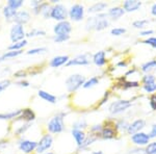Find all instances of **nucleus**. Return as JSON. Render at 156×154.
Wrapping results in <instances>:
<instances>
[{
    "instance_id": "obj_1",
    "label": "nucleus",
    "mask_w": 156,
    "mask_h": 154,
    "mask_svg": "<svg viewBox=\"0 0 156 154\" xmlns=\"http://www.w3.org/2000/svg\"><path fill=\"white\" fill-rule=\"evenodd\" d=\"M109 25V21L107 20V16L105 14H98L94 17L87 19L85 28L87 30H100L105 29Z\"/></svg>"
},
{
    "instance_id": "obj_2",
    "label": "nucleus",
    "mask_w": 156,
    "mask_h": 154,
    "mask_svg": "<svg viewBox=\"0 0 156 154\" xmlns=\"http://www.w3.org/2000/svg\"><path fill=\"white\" fill-rule=\"evenodd\" d=\"M65 113H57L50 119L47 124V129L50 133H62L65 130Z\"/></svg>"
},
{
    "instance_id": "obj_3",
    "label": "nucleus",
    "mask_w": 156,
    "mask_h": 154,
    "mask_svg": "<svg viewBox=\"0 0 156 154\" xmlns=\"http://www.w3.org/2000/svg\"><path fill=\"white\" fill-rule=\"evenodd\" d=\"M119 134V130L115 127V122L112 120H107L102 125V130L100 133V138L103 140H112L117 138Z\"/></svg>"
},
{
    "instance_id": "obj_4",
    "label": "nucleus",
    "mask_w": 156,
    "mask_h": 154,
    "mask_svg": "<svg viewBox=\"0 0 156 154\" xmlns=\"http://www.w3.org/2000/svg\"><path fill=\"white\" fill-rule=\"evenodd\" d=\"M87 81L85 77L81 74H73L70 75L66 79V87L68 92L74 93L79 89V88L83 87L84 82Z\"/></svg>"
},
{
    "instance_id": "obj_5",
    "label": "nucleus",
    "mask_w": 156,
    "mask_h": 154,
    "mask_svg": "<svg viewBox=\"0 0 156 154\" xmlns=\"http://www.w3.org/2000/svg\"><path fill=\"white\" fill-rule=\"evenodd\" d=\"M68 16H69V12L65 5L57 3L51 6V9H50V18L51 19L56 20L58 22L67 21Z\"/></svg>"
},
{
    "instance_id": "obj_6",
    "label": "nucleus",
    "mask_w": 156,
    "mask_h": 154,
    "mask_svg": "<svg viewBox=\"0 0 156 154\" xmlns=\"http://www.w3.org/2000/svg\"><path fill=\"white\" fill-rule=\"evenodd\" d=\"M132 105V100H117L112 102L108 107V112L112 115H119V113H124Z\"/></svg>"
},
{
    "instance_id": "obj_7",
    "label": "nucleus",
    "mask_w": 156,
    "mask_h": 154,
    "mask_svg": "<svg viewBox=\"0 0 156 154\" xmlns=\"http://www.w3.org/2000/svg\"><path fill=\"white\" fill-rule=\"evenodd\" d=\"M52 145H53V138H52V135L49 134V133H45V134H43L41 140L37 142L36 152L37 154L46 153V151L49 150L52 147Z\"/></svg>"
},
{
    "instance_id": "obj_8",
    "label": "nucleus",
    "mask_w": 156,
    "mask_h": 154,
    "mask_svg": "<svg viewBox=\"0 0 156 154\" xmlns=\"http://www.w3.org/2000/svg\"><path fill=\"white\" fill-rule=\"evenodd\" d=\"M25 37H26V34H25L23 25H19V24L12 25L11 31H9V38H11L12 43L22 41V40H24Z\"/></svg>"
},
{
    "instance_id": "obj_9",
    "label": "nucleus",
    "mask_w": 156,
    "mask_h": 154,
    "mask_svg": "<svg viewBox=\"0 0 156 154\" xmlns=\"http://www.w3.org/2000/svg\"><path fill=\"white\" fill-rule=\"evenodd\" d=\"M69 17L72 21L79 22L84 18V7L82 4L76 3L71 6L69 11Z\"/></svg>"
},
{
    "instance_id": "obj_10",
    "label": "nucleus",
    "mask_w": 156,
    "mask_h": 154,
    "mask_svg": "<svg viewBox=\"0 0 156 154\" xmlns=\"http://www.w3.org/2000/svg\"><path fill=\"white\" fill-rule=\"evenodd\" d=\"M72 30V25L69 21H62L54 25L53 31L55 36H65V34H70Z\"/></svg>"
},
{
    "instance_id": "obj_11",
    "label": "nucleus",
    "mask_w": 156,
    "mask_h": 154,
    "mask_svg": "<svg viewBox=\"0 0 156 154\" xmlns=\"http://www.w3.org/2000/svg\"><path fill=\"white\" fill-rule=\"evenodd\" d=\"M19 150L22 151L24 154H32L37 150V142L29 140H23L19 143Z\"/></svg>"
},
{
    "instance_id": "obj_12",
    "label": "nucleus",
    "mask_w": 156,
    "mask_h": 154,
    "mask_svg": "<svg viewBox=\"0 0 156 154\" xmlns=\"http://www.w3.org/2000/svg\"><path fill=\"white\" fill-rule=\"evenodd\" d=\"M146 126V121L144 119H137V120L133 121L131 124H129V127L127 129V133L130 135H133L137 132H140L142 129H144Z\"/></svg>"
},
{
    "instance_id": "obj_13",
    "label": "nucleus",
    "mask_w": 156,
    "mask_h": 154,
    "mask_svg": "<svg viewBox=\"0 0 156 154\" xmlns=\"http://www.w3.org/2000/svg\"><path fill=\"white\" fill-rule=\"evenodd\" d=\"M131 141L136 146H147L148 143L150 142V136L147 133L140 131V132L131 135Z\"/></svg>"
},
{
    "instance_id": "obj_14",
    "label": "nucleus",
    "mask_w": 156,
    "mask_h": 154,
    "mask_svg": "<svg viewBox=\"0 0 156 154\" xmlns=\"http://www.w3.org/2000/svg\"><path fill=\"white\" fill-rule=\"evenodd\" d=\"M31 19L29 12L27 11H19L17 12L15 18L12 19V21L15 22V24H19V25H24L26 23H28Z\"/></svg>"
},
{
    "instance_id": "obj_15",
    "label": "nucleus",
    "mask_w": 156,
    "mask_h": 154,
    "mask_svg": "<svg viewBox=\"0 0 156 154\" xmlns=\"http://www.w3.org/2000/svg\"><path fill=\"white\" fill-rule=\"evenodd\" d=\"M18 120L25 121L26 123H31L32 121L36 120V113H34V112L31 108H24V109H22L21 115L17 119H15V121Z\"/></svg>"
},
{
    "instance_id": "obj_16",
    "label": "nucleus",
    "mask_w": 156,
    "mask_h": 154,
    "mask_svg": "<svg viewBox=\"0 0 156 154\" xmlns=\"http://www.w3.org/2000/svg\"><path fill=\"white\" fill-rule=\"evenodd\" d=\"M90 64V59L85 54L78 55V56L74 57L73 59H70L67 63V67H71V66H87Z\"/></svg>"
},
{
    "instance_id": "obj_17",
    "label": "nucleus",
    "mask_w": 156,
    "mask_h": 154,
    "mask_svg": "<svg viewBox=\"0 0 156 154\" xmlns=\"http://www.w3.org/2000/svg\"><path fill=\"white\" fill-rule=\"evenodd\" d=\"M140 6H142V2L138 1V0H126L123 3V9H124L125 12L128 13L137 11Z\"/></svg>"
},
{
    "instance_id": "obj_18",
    "label": "nucleus",
    "mask_w": 156,
    "mask_h": 154,
    "mask_svg": "<svg viewBox=\"0 0 156 154\" xmlns=\"http://www.w3.org/2000/svg\"><path fill=\"white\" fill-rule=\"evenodd\" d=\"M69 60L70 59L68 55H58V56H55L50 60L49 65H50V67H52V68H59L64 65H67V63L69 62Z\"/></svg>"
},
{
    "instance_id": "obj_19",
    "label": "nucleus",
    "mask_w": 156,
    "mask_h": 154,
    "mask_svg": "<svg viewBox=\"0 0 156 154\" xmlns=\"http://www.w3.org/2000/svg\"><path fill=\"white\" fill-rule=\"evenodd\" d=\"M72 135L77 144L78 148H80L83 145L85 138H87V134L84 133V131L79 130V129H72Z\"/></svg>"
},
{
    "instance_id": "obj_20",
    "label": "nucleus",
    "mask_w": 156,
    "mask_h": 154,
    "mask_svg": "<svg viewBox=\"0 0 156 154\" xmlns=\"http://www.w3.org/2000/svg\"><path fill=\"white\" fill-rule=\"evenodd\" d=\"M124 14H125V11L123 7L115 6V7H112V9H108L107 16H109L112 20H118V19H120Z\"/></svg>"
},
{
    "instance_id": "obj_21",
    "label": "nucleus",
    "mask_w": 156,
    "mask_h": 154,
    "mask_svg": "<svg viewBox=\"0 0 156 154\" xmlns=\"http://www.w3.org/2000/svg\"><path fill=\"white\" fill-rule=\"evenodd\" d=\"M93 62H94L95 65L97 66H100V67H102V66H104L106 64L107 59H106V54H105V51H98L96 53L94 54V56H93Z\"/></svg>"
},
{
    "instance_id": "obj_22",
    "label": "nucleus",
    "mask_w": 156,
    "mask_h": 154,
    "mask_svg": "<svg viewBox=\"0 0 156 154\" xmlns=\"http://www.w3.org/2000/svg\"><path fill=\"white\" fill-rule=\"evenodd\" d=\"M107 7V3L105 2H97V3L93 4L92 6L89 7L87 9V13L89 14H101V12L104 11L105 9Z\"/></svg>"
},
{
    "instance_id": "obj_23",
    "label": "nucleus",
    "mask_w": 156,
    "mask_h": 154,
    "mask_svg": "<svg viewBox=\"0 0 156 154\" xmlns=\"http://www.w3.org/2000/svg\"><path fill=\"white\" fill-rule=\"evenodd\" d=\"M37 95H39V97L42 98L43 100L47 101V102H49V103H52V104L56 103V101H57V98L55 97L54 95L50 94V93L46 92V91L40 90L39 92H37Z\"/></svg>"
},
{
    "instance_id": "obj_24",
    "label": "nucleus",
    "mask_w": 156,
    "mask_h": 154,
    "mask_svg": "<svg viewBox=\"0 0 156 154\" xmlns=\"http://www.w3.org/2000/svg\"><path fill=\"white\" fill-rule=\"evenodd\" d=\"M22 53H23L22 50H18V51H15V50H9V51L5 52V53H3L1 56H0V63L4 62V60H6V59H15V57L19 56V55H21Z\"/></svg>"
},
{
    "instance_id": "obj_25",
    "label": "nucleus",
    "mask_w": 156,
    "mask_h": 154,
    "mask_svg": "<svg viewBox=\"0 0 156 154\" xmlns=\"http://www.w3.org/2000/svg\"><path fill=\"white\" fill-rule=\"evenodd\" d=\"M140 70H142L143 72L147 73V74L154 71V70H156V59H151L149 62L143 64L142 67H140Z\"/></svg>"
},
{
    "instance_id": "obj_26",
    "label": "nucleus",
    "mask_w": 156,
    "mask_h": 154,
    "mask_svg": "<svg viewBox=\"0 0 156 154\" xmlns=\"http://www.w3.org/2000/svg\"><path fill=\"white\" fill-rule=\"evenodd\" d=\"M21 113H22V109H17V110H14V112L0 113V120H12V119H17L21 115Z\"/></svg>"
},
{
    "instance_id": "obj_27",
    "label": "nucleus",
    "mask_w": 156,
    "mask_h": 154,
    "mask_svg": "<svg viewBox=\"0 0 156 154\" xmlns=\"http://www.w3.org/2000/svg\"><path fill=\"white\" fill-rule=\"evenodd\" d=\"M2 13H3V16L5 17V19L7 20V21H9V20H12L15 18V16H16V14H17V11L6 5V6L3 7V11H2Z\"/></svg>"
},
{
    "instance_id": "obj_28",
    "label": "nucleus",
    "mask_w": 156,
    "mask_h": 154,
    "mask_svg": "<svg viewBox=\"0 0 156 154\" xmlns=\"http://www.w3.org/2000/svg\"><path fill=\"white\" fill-rule=\"evenodd\" d=\"M28 44L27 40H22L20 42H16V43H12V45L9 46V50H15V51H18V50H22L23 48Z\"/></svg>"
},
{
    "instance_id": "obj_29",
    "label": "nucleus",
    "mask_w": 156,
    "mask_h": 154,
    "mask_svg": "<svg viewBox=\"0 0 156 154\" xmlns=\"http://www.w3.org/2000/svg\"><path fill=\"white\" fill-rule=\"evenodd\" d=\"M44 36H46V31L40 28H34L26 34L27 38H36V37H44Z\"/></svg>"
},
{
    "instance_id": "obj_30",
    "label": "nucleus",
    "mask_w": 156,
    "mask_h": 154,
    "mask_svg": "<svg viewBox=\"0 0 156 154\" xmlns=\"http://www.w3.org/2000/svg\"><path fill=\"white\" fill-rule=\"evenodd\" d=\"M123 81L122 83H120L121 88L124 90H128V89H132V88H137L138 85H140V82L138 81H126L125 79H122Z\"/></svg>"
},
{
    "instance_id": "obj_31",
    "label": "nucleus",
    "mask_w": 156,
    "mask_h": 154,
    "mask_svg": "<svg viewBox=\"0 0 156 154\" xmlns=\"http://www.w3.org/2000/svg\"><path fill=\"white\" fill-rule=\"evenodd\" d=\"M98 83H99V78L97 76H93L84 82L83 88L84 89H90V88H93V87H95V85H97Z\"/></svg>"
},
{
    "instance_id": "obj_32",
    "label": "nucleus",
    "mask_w": 156,
    "mask_h": 154,
    "mask_svg": "<svg viewBox=\"0 0 156 154\" xmlns=\"http://www.w3.org/2000/svg\"><path fill=\"white\" fill-rule=\"evenodd\" d=\"M115 127H117V129L119 131L121 130V131H126L127 132V129H128V127H129V123L122 119V120H119L115 122Z\"/></svg>"
},
{
    "instance_id": "obj_33",
    "label": "nucleus",
    "mask_w": 156,
    "mask_h": 154,
    "mask_svg": "<svg viewBox=\"0 0 156 154\" xmlns=\"http://www.w3.org/2000/svg\"><path fill=\"white\" fill-rule=\"evenodd\" d=\"M23 3H24L23 0H9V1H7L6 5L17 11L19 7H21L22 5H23Z\"/></svg>"
},
{
    "instance_id": "obj_34",
    "label": "nucleus",
    "mask_w": 156,
    "mask_h": 154,
    "mask_svg": "<svg viewBox=\"0 0 156 154\" xmlns=\"http://www.w3.org/2000/svg\"><path fill=\"white\" fill-rule=\"evenodd\" d=\"M143 84H148V83H154L156 82V77L152 74H146L142 78Z\"/></svg>"
},
{
    "instance_id": "obj_35",
    "label": "nucleus",
    "mask_w": 156,
    "mask_h": 154,
    "mask_svg": "<svg viewBox=\"0 0 156 154\" xmlns=\"http://www.w3.org/2000/svg\"><path fill=\"white\" fill-rule=\"evenodd\" d=\"M145 153L146 154H156V141L148 144L145 148Z\"/></svg>"
},
{
    "instance_id": "obj_36",
    "label": "nucleus",
    "mask_w": 156,
    "mask_h": 154,
    "mask_svg": "<svg viewBox=\"0 0 156 154\" xmlns=\"http://www.w3.org/2000/svg\"><path fill=\"white\" fill-rule=\"evenodd\" d=\"M47 51L46 47H39V48H34V49H30L26 52L28 55H34V54H41Z\"/></svg>"
},
{
    "instance_id": "obj_37",
    "label": "nucleus",
    "mask_w": 156,
    "mask_h": 154,
    "mask_svg": "<svg viewBox=\"0 0 156 154\" xmlns=\"http://www.w3.org/2000/svg\"><path fill=\"white\" fill-rule=\"evenodd\" d=\"M87 122L84 120H78L77 122H75L73 124V129H79V130H83L84 128H87Z\"/></svg>"
},
{
    "instance_id": "obj_38",
    "label": "nucleus",
    "mask_w": 156,
    "mask_h": 154,
    "mask_svg": "<svg viewBox=\"0 0 156 154\" xmlns=\"http://www.w3.org/2000/svg\"><path fill=\"white\" fill-rule=\"evenodd\" d=\"M30 125H31V123H25V124H23L22 126H20L18 129L15 131V134L18 135V136H19V135H21V134H23L25 131H26V130L30 127Z\"/></svg>"
},
{
    "instance_id": "obj_39",
    "label": "nucleus",
    "mask_w": 156,
    "mask_h": 154,
    "mask_svg": "<svg viewBox=\"0 0 156 154\" xmlns=\"http://www.w3.org/2000/svg\"><path fill=\"white\" fill-rule=\"evenodd\" d=\"M148 20H136V21H134L132 23V25H133V27L134 28H143V27H145L146 25L148 24Z\"/></svg>"
},
{
    "instance_id": "obj_40",
    "label": "nucleus",
    "mask_w": 156,
    "mask_h": 154,
    "mask_svg": "<svg viewBox=\"0 0 156 154\" xmlns=\"http://www.w3.org/2000/svg\"><path fill=\"white\" fill-rule=\"evenodd\" d=\"M70 39V34H65V36H54L53 41L55 43H64Z\"/></svg>"
},
{
    "instance_id": "obj_41",
    "label": "nucleus",
    "mask_w": 156,
    "mask_h": 154,
    "mask_svg": "<svg viewBox=\"0 0 156 154\" xmlns=\"http://www.w3.org/2000/svg\"><path fill=\"white\" fill-rule=\"evenodd\" d=\"M143 88H144V90L147 93H153V92H155V91H156V82L144 84V85H143Z\"/></svg>"
},
{
    "instance_id": "obj_42",
    "label": "nucleus",
    "mask_w": 156,
    "mask_h": 154,
    "mask_svg": "<svg viewBox=\"0 0 156 154\" xmlns=\"http://www.w3.org/2000/svg\"><path fill=\"white\" fill-rule=\"evenodd\" d=\"M125 32H126V29L123 28V27H115V28L112 29L110 34H112V36H121V34H125Z\"/></svg>"
},
{
    "instance_id": "obj_43",
    "label": "nucleus",
    "mask_w": 156,
    "mask_h": 154,
    "mask_svg": "<svg viewBox=\"0 0 156 154\" xmlns=\"http://www.w3.org/2000/svg\"><path fill=\"white\" fill-rule=\"evenodd\" d=\"M12 81L9 79H4V80H1L0 81V93L3 92L4 90H6L7 88L11 85Z\"/></svg>"
},
{
    "instance_id": "obj_44",
    "label": "nucleus",
    "mask_w": 156,
    "mask_h": 154,
    "mask_svg": "<svg viewBox=\"0 0 156 154\" xmlns=\"http://www.w3.org/2000/svg\"><path fill=\"white\" fill-rule=\"evenodd\" d=\"M143 43L147 45H150V46L153 48H156V38H149V39L143 41Z\"/></svg>"
},
{
    "instance_id": "obj_45",
    "label": "nucleus",
    "mask_w": 156,
    "mask_h": 154,
    "mask_svg": "<svg viewBox=\"0 0 156 154\" xmlns=\"http://www.w3.org/2000/svg\"><path fill=\"white\" fill-rule=\"evenodd\" d=\"M150 106L153 110H156V94H152L149 98Z\"/></svg>"
},
{
    "instance_id": "obj_46",
    "label": "nucleus",
    "mask_w": 156,
    "mask_h": 154,
    "mask_svg": "<svg viewBox=\"0 0 156 154\" xmlns=\"http://www.w3.org/2000/svg\"><path fill=\"white\" fill-rule=\"evenodd\" d=\"M27 75H28V72H27V71H23V70H20V71L15 73L14 76L16 77V78H21V79H23V78L26 77Z\"/></svg>"
},
{
    "instance_id": "obj_47",
    "label": "nucleus",
    "mask_w": 156,
    "mask_h": 154,
    "mask_svg": "<svg viewBox=\"0 0 156 154\" xmlns=\"http://www.w3.org/2000/svg\"><path fill=\"white\" fill-rule=\"evenodd\" d=\"M150 138H156V124H153L152 127H151V131L149 133Z\"/></svg>"
},
{
    "instance_id": "obj_48",
    "label": "nucleus",
    "mask_w": 156,
    "mask_h": 154,
    "mask_svg": "<svg viewBox=\"0 0 156 154\" xmlns=\"http://www.w3.org/2000/svg\"><path fill=\"white\" fill-rule=\"evenodd\" d=\"M17 84L19 85V87H24V88H26V87H28L29 85V82L28 81H25V80H20V81L17 82Z\"/></svg>"
},
{
    "instance_id": "obj_49",
    "label": "nucleus",
    "mask_w": 156,
    "mask_h": 154,
    "mask_svg": "<svg viewBox=\"0 0 156 154\" xmlns=\"http://www.w3.org/2000/svg\"><path fill=\"white\" fill-rule=\"evenodd\" d=\"M153 34V30H143V31H140V36L142 37H146V36H149V34Z\"/></svg>"
},
{
    "instance_id": "obj_50",
    "label": "nucleus",
    "mask_w": 156,
    "mask_h": 154,
    "mask_svg": "<svg viewBox=\"0 0 156 154\" xmlns=\"http://www.w3.org/2000/svg\"><path fill=\"white\" fill-rule=\"evenodd\" d=\"M151 14L153 15V16H156V3H154L151 7Z\"/></svg>"
},
{
    "instance_id": "obj_51",
    "label": "nucleus",
    "mask_w": 156,
    "mask_h": 154,
    "mask_svg": "<svg viewBox=\"0 0 156 154\" xmlns=\"http://www.w3.org/2000/svg\"><path fill=\"white\" fill-rule=\"evenodd\" d=\"M127 66V63L126 62H120V63H118V67H126Z\"/></svg>"
},
{
    "instance_id": "obj_52",
    "label": "nucleus",
    "mask_w": 156,
    "mask_h": 154,
    "mask_svg": "<svg viewBox=\"0 0 156 154\" xmlns=\"http://www.w3.org/2000/svg\"><path fill=\"white\" fill-rule=\"evenodd\" d=\"M4 142V141H0V149H1V148H3V147H6V146L7 145H9V143H3Z\"/></svg>"
},
{
    "instance_id": "obj_53",
    "label": "nucleus",
    "mask_w": 156,
    "mask_h": 154,
    "mask_svg": "<svg viewBox=\"0 0 156 154\" xmlns=\"http://www.w3.org/2000/svg\"><path fill=\"white\" fill-rule=\"evenodd\" d=\"M93 154H104V153L102 151H95V152H93Z\"/></svg>"
},
{
    "instance_id": "obj_54",
    "label": "nucleus",
    "mask_w": 156,
    "mask_h": 154,
    "mask_svg": "<svg viewBox=\"0 0 156 154\" xmlns=\"http://www.w3.org/2000/svg\"><path fill=\"white\" fill-rule=\"evenodd\" d=\"M43 154H54L53 152H47V153H43Z\"/></svg>"
}]
</instances>
